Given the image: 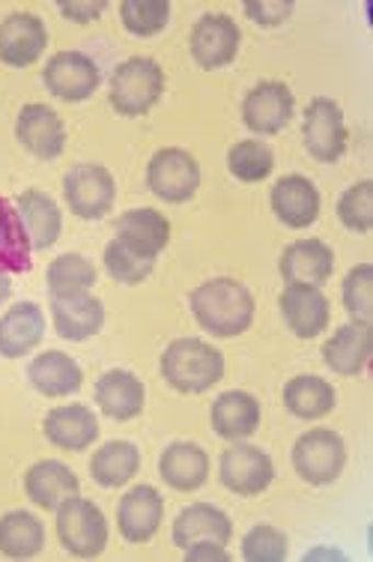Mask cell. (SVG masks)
Returning a JSON list of instances; mask_svg holds the SVG:
<instances>
[{
  "instance_id": "6da1fadb",
  "label": "cell",
  "mask_w": 373,
  "mask_h": 562,
  "mask_svg": "<svg viewBox=\"0 0 373 562\" xmlns=\"http://www.w3.org/2000/svg\"><path fill=\"white\" fill-rule=\"evenodd\" d=\"M194 321L215 338H236L255 324V293L236 279H210L189 296Z\"/></svg>"
},
{
  "instance_id": "7a4b0ae2",
  "label": "cell",
  "mask_w": 373,
  "mask_h": 562,
  "mask_svg": "<svg viewBox=\"0 0 373 562\" xmlns=\"http://www.w3.org/2000/svg\"><path fill=\"white\" fill-rule=\"evenodd\" d=\"M161 378L177 392L201 395L224 378L222 350L201 338H177L161 353Z\"/></svg>"
},
{
  "instance_id": "3957f363",
  "label": "cell",
  "mask_w": 373,
  "mask_h": 562,
  "mask_svg": "<svg viewBox=\"0 0 373 562\" xmlns=\"http://www.w3.org/2000/svg\"><path fill=\"white\" fill-rule=\"evenodd\" d=\"M165 93V72L152 57H128L111 72L108 99L123 117L147 114Z\"/></svg>"
},
{
  "instance_id": "277c9868",
  "label": "cell",
  "mask_w": 373,
  "mask_h": 562,
  "mask_svg": "<svg viewBox=\"0 0 373 562\" xmlns=\"http://www.w3.org/2000/svg\"><path fill=\"white\" fill-rule=\"evenodd\" d=\"M57 539L78 560H93L108 548V520L97 503L69 497L57 506Z\"/></svg>"
},
{
  "instance_id": "5b68a950",
  "label": "cell",
  "mask_w": 373,
  "mask_h": 562,
  "mask_svg": "<svg viewBox=\"0 0 373 562\" xmlns=\"http://www.w3.org/2000/svg\"><path fill=\"white\" fill-rule=\"evenodd\" d=\"M293 467L308 485H331L338 482L347 467V446L338 431L310 428L293 446Z\"/></svg>"
},
{
  "instance_id": "8992f818",
  "label": "cell",
  "mask_w": 373,
  "mask_h": 562,
  "mask_svg": "<svg viewBox=\"0 0 373 562\" xmlns=\"http://www.w3.org/2000/svg\"><path fill=\"white\" fill-rule=\"evenodd\" d=\"M147 186L168 204H185L201 189V165L182 147H161L147 165Z\"/></svg>"
},
{
  "instance_id": "52a82bcc",
  "label": "cell",
  "mask_w": 373,
  "mask_h": 562,
  "mask_svg": "<svg viewBox=\"0 0 373 562\" xmlns=\"http://www.w3.org/2000/svg\"><path fill=\"white\" fill-rule=\"evenodd\" d=\"M347 123H343L341 105L329 97L310 99L305 117H302V140L305 150L323 165H331L347 153Z\"/></svg>"
},
{
  "instance_id": "ba28073f",
  "label": "cell",
  "mask_w": 373,
  "mask_h": 562,
  "mask_svg": "<svg viewBox=\"0 0 373 562\" xmlns=\"http://www.w3.org/2000/svg\"><path fill=\"white\" fill-rule=\"evenodd\" d=\"M64 195L75 216L97 222V218L108 216V210L114 206L117 183H114L111 171L102 168V165H75L64 177Z\"/></svg>"
},
{
  "instance_id": "9c48e42d",
  "label": "cell",
  "mask_w": 373,
  "mask_h": 562,
  "mask_svg": "<svg viewBox=\"0 0 373 562\" xmlns=\"http://www.w3.org/2000/svg\"><path fill=\"white\" fill-rule=\"evenodd\" d=\"M218 476H222V485L236 497H257L272 485L275 467H272V458L263 449L236 443L230 449H224Z\"/></svg>"
},
{
  "instance_id": "30bf717a",
  "label": "cell",
  "mask_w": 373,
  "mask_h": 562,
  "mask_svg": "<svg viewBox=\"0 0 373 562\" xmlns=\"http://www.w3.org/2000/svg\"><path fill=\"white\" fill-rule=\"evenodd\" d=\"M239 43H242L239 24L230 15H222V12L203 15L201 22L192 27V36H189L194 64L206 69V72L234 64Z\"/></svg>"
},
{
  "instance_id": "8fae6325",
  "label": "cell",
  "mask_w": 373,
  "mask_h": 562,
  "mask_svg": "<svg viewBox=\"0 0 373 562\" xmlns=\"http://www.w3.org/2000/svg\"><path fill=\"white\" fill-rule=\"evenodd\" d=\"M43 81L48 93L64 102H84L99 90V66L93 57L81 55V52H57V55L45 64Z\"/></svg>"
},
{
  "instance_id": "7c38bea8",
  "label": "cell",
  "mask_w": 373,
  "mask_h": 562,
  "mask_svg": "<svg viewBox=\"0 0 373 562\" xmlns=\"http://www.w3.org/2000/svg\"><path fill=\"white\" fill-rule=\"evenodd\" d=\"M296 99L284 81H260L242 99V123L255 135H278L293 120Z\"/></svg>"
},
{
  "instance_id": "4fadbf2b",
  "label": "cell",
  "mask_w": 373,
  "mask_h": 562,
  "mask_svg": "<svg viewBox=\"0 0 373 562\" xmlns=\"http://www.w3.org/2000/svg\"><path fill=\"white\" fill-rule=\"evenodd\" d=\"M15 138L22 144L24 150L43 159V162H54L60 159L66 150V126L60 114L43 102H27L19 111L15 120Z\"/></svg>"
},
{
  "instance_id": "5bb4252c",
  "label": "cell",
  "mask_w": 373,
  "mask_h": 562,
  "mask_svg": "<svg viewBox=\"0 0 373 562\" xmlns=\"http://www.w3.org/2000/svg\"><path fill=\"white\" fill-rule=\"evenodd\" d=\"M52 317L57 336L66 341H87L102 333L105 305L90 291L52 293Z\"/></svg>"
},
{
  "instance_id": "9a60e30c",
  "label": "cell",
  "mask_w": 373,
  "mask_h": 562,
  "mask_svg": "<svg viewBox=\"0 0 373 562\" xmlns=\"http://www.w3.org/2000/svg\"><path fill=\"white\" fill-rule=\"evenodd\" d=\"M48 45V31L39 15L12 12L0 22V60L12 69H24L39 60Z\"/></svg>"
},
{
  "instance_id": "2e32d148",
  "label": "cell",
  "mask_w": 373,
  "mask_h": 562,
  "mask_svg": "<svg viewBox=\"0 0 373 562\" xmlns=\"http://www.w3.org/2000/svg\"><path fill=\"white\" fill-rule=\"evenodd\" d=\"M278 305H281V314H284V324L290 326V333L296 338L310 341L329 326V300L314 284H287Z\"/></svg>"
},
{
  "instance_id": "e0dca14e",
  "label": "cell",
  "mask_w": 373,
  "mask_h": 562,
  "mask_svg": "<svg viewBox=\"0 0 373 562\" xmlns=\"http://www.w3.org/2000/svg\"><path fill=\"white\" fill-rule=\"evenodd\" d=\"M269 204H272V213H275L281 225L296 227V231L310 227L320 216V192L302 173L281 177L269 192Z\"/></svg>"
},
{
  "instance_id": "ac0fdd59",
  "label": "cell",
  "mask_w": 373,
  "mask_h": 562,
  "mask_svg": "<svg viewBox=\"0 0 373 562\" xmlns=\"http://www.w3.org/2000/svg\"><path fill=\"white\" fill-rule=\"evenodd\" d=\"M165 518V499L152 485L132 487L128 494H123L117 506V527L120 536L128 544H144L149 541L161 527Z\"/></svg>"
},
{
  "instance_id": "d6986e66",
  "label": "cell",
  "mask_w": 373,
  "mask_h": 562,
  "mask_svg": "<svg viewBox=\"0 0 373 562\" xmlns=\"http://www.w3.org/2000/svg\"><path fill=\"white\" fill-rule=\"evenodd\" d=\"M371 353L373 329L371 324H359V321L338 326L323 345V362L341 378H359L371 362Z\"/></svg>"
},
{
  "instance_id": "ffe728a7",
  "label": "cell",
  "mask_w": 373,
  "mask_h": 562,
  "mask_svg": "<svg viewBox=\"0 0 373 562\" xmlns=\"http://www.w3.org/2000/svg\"><path fill=\"white\" fill-rule=\"evenodd\" d=\"M45 440L57 449L66 452H84L97 443L99 437V419L97 413L84 407V404H64L48 411L43 422Z\"/></svg>"
},
{
  "instance_id": "44dd1931",
  "label": "cell",
  "mask_w": 373,
  "mask_h": 562,
  "mask_svg": "<svg viewBox=\"0 0 373 562\" xmlns=\"http://www.w3.org/2000/svg\"><path fill=\"white\" fill-rule=\"evenodd\" d=\"M281 279L287 284H314L320 288L335 272V251L323 239H296L281 255Z\"/></svg>"
},
{
  "instance_id": "7402d4cb",
  "label": "cell",
  "mask_w": 373,
  "mask_h": 562,
  "mask_svg": "<svg viewBox=\"0 0 373 562\" xmlns=\"http://www.w3.org/2000/svg\"><path fill=\"white\" fill-rule=\"evenodd\" d=\"M78 491H81L78 476H75L64 461H54V458L36 461V464L24 473V494H27L36 506L45 508V512H57V506L66 503L69 497H75Z\"/></svg>"
},
{
  "instance_id": "603a6c76",
  "label": "cell",
  "mask_w": 373,
  "mask_h": 562,
  "mask_svg": "<svg viewBox=\"0 0 373 562\" xmlns=\"http://www.w3.org/2000/svg\"><path fill=\"white\" fill-rule=\"evenodd\" d=\"M144 401H147V390H144V383L132 371L111 368V371H105L97 380V404L108 419H135L144 411Z\"/></svg>"
},
{
  "instance_id": "cb8c5ba5",
  "label": "cell",
  "mask_w": 373,
  "mask_h": 562,
  "mask_svg": "<svg viewBox=\"0 0 373 562\" xmlns=\"http://www.w3.org/2000/svg\"><path fill=\"white\" fill-rule=\"evenodd\" d=\"M234 536V524L224 515L218 506L210 503H194V506L182 508L177 520H173V544L185 551L201 541H215V544H227Z\"/></svg>"
},
{
  "instance_id": "d4e9b609",
  "label": "cell",
  "mask_w": 373,
  "mask_h": 562,
  "mask_svg": "<svg viewBox=\"0 0 373 562\" xmlns=\"http://www.w3.org/2000/svg\"><path fill=\"white\" fill-rule=\"evenodd\" d=\"M45 338V314L39 305L15 303L0 317V357H27Z\"/></svg>"
},
{
  "instance_id": "484cf974",
  "label": "cell",
  "mask_w": 373,
  "mask_h": 562,
  "mask_svg": "<svg viewBox=\"0 0 373 562\" xmlns=\"http://www.w3.org/2000/svg\"><path fill=\"white\" fill-rule=\"evenodd\" d=\"M27 380H31L33 390L45 398H66V395H75L81 390L84 371L69 353L48 350V353H39L33 359L31 368H27Z\"/></svg>"
},
{
  "instance_id": "4316f807",
  "label": "cell",
  "mask_w": 373,
  "mask_h": 562,
  "mask_svg": "<svg viewBox=\"0 0 373 562\" xmlns=\"http://www.w3.org/2000/svg\"><path fill=\"white\" fill-rule=\"evenodd\" d=\"M15 210L22 216V225L27 231V239L36 251L52 249L60 231H64V216H60V206L48 192L39 189H27L15 201Z\"/></svg>"
},
{
  "instance_id": "83f0119b",
  "label": "cell",
  "mask_w": 373,
  "mask_h": 562,
  "mask_svg": "<svg viewBox=\"0 0 373 562\" xmlns=\"http://www.w3.org/2000/svg\"><path fill=\"white\" fill-rule=\"evenodd\" d=\"M159 473L168 487L192 494L210 479V454L197 443H171L161 452Z\"/></svg>"
},
{
  "instance_id": "f1b7e54d",
  "label": "cell",
  "mask_w": 373,
  "mask_h": 562,
  "mask_svg": "<svg viewBox=\"0 0 373 562\" xmlns=\"http://www.w3.org/2000/svg\"><path fill=\"white\" fill-rule=\"evenodd\" d=\"M210 419H213V431L224 440H246L260 425V401L242 390L222 392L213 401Z\"/></svg>"
},
{
  "instance_id": "f546056e",
  "label": "cell",
  "mask_w": 373,
  "mask_h": 562,
  "mask_svg": "<svg viewBox=\"0 0 373 562\" xmlns=\"http://www.w3.org/2000/svg\"><path fill=\"white\" fill-rule=\"evenodd\" d=\"M117 237L149 258H159V251L171 243V222L159 210L138 206L117 218Z\"/></svg>"
},
{
  "instance_id": "4dcf8cb0",
  "label": "cell",
  "mask_w": 373,
  "mask_h": 562,
  "mask_svg": "<svg viewBox=\"0 0 373 562\" xmlns=\"http://www.w3.org/2000/svg\"><path fill=\"white\" fill-rule=\"evenodd\" d=\"M45 527L33 512L15 508L0 518V553L10 560H33L43 551Z\"/></svg>"
},
{
  "instance_id": "1f68e13d",
  "label": "cell",
  "mask_w": 373,
  "mask_h": 562,
  "mask_svg": "<svg viewBox=\"0 0 373 562\" xmlns=\"http://www.w3.org/2000/svg\"><path fill=\"white\" fill-rule=\"evenodd\" d=\"M33 246L15 204L0 198V276H19L33 263Z\"/></svg>"
},
{
  "instance_id": "d6a6232c",
  "label": "cell",
  "mask_w": 373,
  "mask_h": 562,
  "mask_svg": "<svg viewBox=\"0 0 373 562\" xmlns=\"http://www.w3.org/2000/svg\"><path fill=\"white\" fill-rule=\"evenodd\" d=\"M335 390L329 380L317 378V374H298L284 386V407H287L296 419L314 422L329 416L335 411Z\"/></svg>"
},
{
  "instance_id": "836d02e7",
  "label": "cell",
  "mask_w": 373,
  "mask_h": 562,
  "mask_svg": "<svg viewBox=\"0 0 373 562\" xmlns=\"http://www.w3.org/2000/svg\"><path fill=\"white\" fill-rule=\"evenodd\" d=\"M140 470V452L138 446L128 440H108L102 449L93 452L90 458V473L102 487H123L128 479H135Z\"/></svg>"
},
{
  "instance_id": "e575fe53",
  "label": "cell",
  "mask_w": 373,
  "mask_h": 562,
  "mask_svg": "<svg viewBox=\"0 0 373 562\" xmlns=\"http://www.w3.org/2000/svg\"><path fill=\"white\" fill-rule=\"evenodd\" d=\"M272 168H275V153L263 140H236L227 150V171L242 183H263Z\"/></svg>"
},
{
  "instance_id": "d590c367",
  "label": "cell",
  "mask_w": 373,
  "mask_h": 562,
  "mask_svg": "<svg viewBox=\"0 0 373 562\" xmlns=\"http://www.w3.org/2000/svg\"><path fill=\"white\" fill-rule=\"evenodd\" d=\"M105 270L120 284H140V281L149 279V272L156 270V258L132 249L128 243L114 237L105 246Z\"/></svg>"
},
{
  "instance_id": "8d00e7d4",
  "label": "cell",
  "mask_w": 373,
  "mask_h": 562,
  "mask_svg": "<svg viewBox=\"0 0 373 562\" xmlns=\"http://www.w3.org/2000/svg\"><path fill=\"white\" fill-rule=\"evenodd\" d=\"M120 22L132 36H156L171 22V3L168 0H123L120 3Z\"/></svg>"
},
{
  "instance_id": "74e56055",
  "label": "cell",
  "mask_w": 373,
  "mask_h": 562,
  "mask_svg": "<svg viewBox=\"0 0 373 562\" xmlns=\"http://www.w3.org/2000/svg\"><path fill=\"white\" fill-rule=\"evenodd\" d=\"M45 281H48V293L90 291L97 284V267L81 255H64V258L52 260Z\"/></svg>"
},
{
  "instance_id": "f35d334b",
  "label": "cell",
  "mask_w": 373,
  "mask_h": 562,
  "mask_svg": "<svg viewBox=\"0 0 373 562\" xmlns=\"http://www.w3.org/2000/svg\"><path fill=\"white\" fill-rule=\"evenodd\" d=\"M343 308L352 321L359 324H371L373 321V267L371 263H359L347 272L341 288Z\"/></svg>"
},
{
  "instance_id": "ab89813d",
  "label": "cell",
  "mask_w": 373,
  "mask_h": 562,
  "mask_svg": "<svg viewBox=\"0 0 373 562\" xmlns=\"http://www.w3.org/2000/svg\"><path fill=\"white\" fill-rule=\"evenodd\" d=\"M338 218L352 234H368L373 227V180H359L338 201Z\"/></svg>"
},
{
  "instance_id": "60d3db41",
  "label": "cell",
  "mask_w": 373,
  "mask_h": 562,
  "mask_svg": "<svg viewBox=\"0 0 373 562\" xmlns=\"http://www.w3.org/2000/svg\"><path fill=\"white\" fill-rule=\"evenodd\" d=\"M287 553V536L278 527L260 524L255 530H248L242 539V560L248 562H284Z\"/></svg>"
},
{
  "instance_id": "b9f144b4",
  "label": "cell",
  "mask_w": 373,
  "mask_h": 562,
  "mask_svg": "<svg viewBox=\"0 0 373 562\" xmlns=\"http://www.w3.org/2000/svg\"><path fill=\"white\" fill-rule=\"evenodd\" d=\"M246 15L255 24H260V27H278V24H284L293 15V3L290 0H272V3L251 0V3H246Z\"/></svg>"
},
{
  "instance_id": "7bdbcfd3",
  "label": "cell",
  "mask_w": 373,
  "mask_h": 562,
  "mask_svg": "<svg viewBox=\"0 0 373 562\" xmlns=\"http://www.w3.org/2000/svg\"><path fill=\"white\" fill-rule=\"evenodd\" d=\"M57 10L64 12V19L75 24H90L97 22L99 15L105 12V0H87V3H72V0H66V3H57Z\"/></svg>"
},
{
  "instance_id": "ee69618b",
  "label": "cell",
  "mask_w": 373,
  "mask_h": 562,
  "mask_svg": "<svg viewBox=\"0 0 373 562\" xmlns=\"http://www.w3.org/2000/svg\"><path fill=\"white\" fill-rule=\"evenodd\" d=\"M185 560L189 562H230L227 544H215V541H201L185 548Z\"/></svg>"
},
{
  "instance_id": "f6af8a7d",
  "label": "cell",
  "mask_w": 373,
  "mask_h": 562,
  "mask_svg": "<svg viewBox=\"0 0 373 562\" xmlns=\"http://www.w3.org/2000/svg\"><path fill=\"white\" fill-rule=\"evenodd\" d=\"M305 560H343V553L341 551H310L305 553Z\"/></svg>"
},
{
  "instance_id": "bcb514c9",
  "label": "cell",
  "mask_w": 373,
  "mask_h": 562,
  "mask_svg": "<svg viewBox=\"0 0 373 562\" xmlns=\"http://www.w3.org/2000/svg\"><path fill=\"white\" fill-rule=\"evenodd\" d=\"M10 293H12L10 276H0V305H3V303H7V300H10Z\"/></svg>"
}]
</instances>
